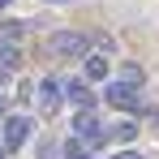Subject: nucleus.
Here are the masks:
<instances>
[{"instance_id": "nucleus-1", "label": "nucleus", "mask_w": 159, "mask_h": 159, "mask_svg": "<svg viewBox=\"0 0 159 159\" xmlns=\"http://www.w3.org/2000/svg\"><path fill=\"white\" fill-rule=\"evenodd\" d=\"M103 103H112L116 107V112H138V116H142V112H146V99H142V90H138V82H103Z\"/></svg>"}, {"instance_id": "nucleus-2", "label": "nucleus", "mask_w": 159, "mask_h": 159, "mask_svg": "<svg viewBox=\"0 0 159 159\" xmlns=\"http://www.w3.org/2000/svg\"><path fill=\"white\" fill-rule=\"evenodd\" d=\"M48 52L56 60H82L90 52V34H82V30H56V34H48Z\"/></svg>"}, {"instance_id": "nucleus-3", "label": "nucleus", "mask_w": 159, "mask_h": 159, "mask_svg": "<svg viewBox=\"0 0 159 159\" xmlns=\"http://www.w3.org/2000/svg\"><path fill=\"white\" fill-rule=\"evenodd\" d=\"M30 129H34V120L22 116V112H17V116H4V125H0V151H4V155L22 151L30 142Z\"/></svg>"}, {"instance_id": "nucleus-4", "label": "nucleus", "mask_w": 159, "mask_h": 159, "mask_svg": "<svg viewBox=\"0 0 159 159\" xmlns=\"http://www.w3.org/2000/svg\"><path fill=\"white\" fill-rule=\"evenodd\" d=\"M34 103H39V116H56L65 107V95H60V78H39V90H34Z\"/></svg>"}, {"instance_id": "nucleus-5", "label": "nucleus", "mask_w": 159, "mask_h": 159, "mask_svg": "<svg viewBox=\"0 0 159 159\" xmlns=\"http://www.w3.org/2000/svg\"><path fill=\"white\" fill-rule=\"evenodd\" d=\"M107 73H112V60H107L103 48H90V52L82 56V82H107Z\"/></svg>"}, {"instance_id": "nucleus-6", "label": "nucleus", "mask_w": 159, "mask_h": 159, "mask_svg": "<svg viewBox=\"0 0 159 159\" xmlns=\"http://www.w3.org/2000/svg\"><path fill=\"white\" fill-rule=\"evenodd\" d=\"M60 95H65V103H73L78 112H82V107H95L90 82H82V78H69V82H60Z\"/></svg>"}, {"instance_id": "nucleus-7", "label": "nucleus", "mask_w": 159, "mask_h": 159, "mask_svg": "<svg viewBox=\"0 0 159 159\" xmlns=\"http://www.w3.org/2000/svg\"><path fill=\"white\" fill-rule=\"evenodd\" d=\"M22 69V48L17 43H0V73L9 78V73H17Z\"/></svg>"}, {"instance_id": "nucleus-8", "label": "nucleus", "mask_w": 159, "mask_h": 159, "mask_svg": "<svg viewBox=\"0 0 159 159\" xmlns=\"http://www.w3.org/2000/svg\"><path fill=\"white\" fill-rule=\"evenodd\" d=\"M138 138V125L133 120H116V125H107V142H129Z\"/></svg>"}, {"instance_id": "nucleus-9", "label": "nucleus", "mask_w": 159, "mask_h": 159, "mask_svg": "<svg viewBox=\"0 0 159 159\" xmlns=\"http://www.w3.org/2000/svg\"><path fill=\"white\" fill-rule=\"evenodd\" d=\"M112 159H146V155H138V151H120V155H112Z\"/></svg>"}, {"instance_id": "nucleus-10", "label": "nucleus", "mask_w": 159, "mask_h": 159, "mask_svg": "<svg viewBox=\"0 0 159 159\" xmlns=\"http://www.w3.org/2000/svg\"><path fill=\"white\" fill-rule=\"evenodd\" d=\"M4 107H9V95H4V90H0V112H4Z\"/></svg>"}, {"instance_id": "nucleus-11", "label": "nucleus", "mask_w": 159, "mask_h": 159, "mask_svg": "<svg viewBox=\"0 0 159 159\" xmlns=\"http://www.w3.org/2000/svg\"><path fill=\"white\" fill-rule=\"evenodd\" d=\"M78 159H99V155H95V151H86V155H78Z\"/></svg>"}, {"instance_id": "nucleus-12", "label": "nucleus", "mask_w": 159, "mask_h": 159, "mask_svg": "<svg viewBox=\"0 0 159 159\" xmlns=\"http://www.w3.org/2000/svg\"><path fill=\"white\" fill-rule=\"evenodd\" d=\"M52 4H69V0H52Z\"/></svg>"}, {"instance_id": "nucleus-13", "label": "nucleus", "mask_w": 159, "mask_h": 159, "mask_svg": "<svg viewBox=\"0 0 159 159\" xmlns=\"http://www.w3.org/2000/svg\"><path fill=\"white\" fill-rule=\"evenodd\" d=\"M4 4H9V0H0V9H4Z\"/></svg>"}, {"instance_id": "nucleus-14", "label": "nucleus", "mask_w": 159, "mask_h": 159, "mask_svg": "<svg viewBox=\"0 0 159 159\" xmlns=\"http://www.w3.org/2000/svg\"><path fill=\"white\" fill-rule=\"evenodd\" d=\"M0 159H9V155H4V151H0Z\"/></svg>"}]
</instances>
